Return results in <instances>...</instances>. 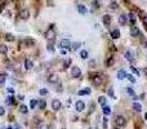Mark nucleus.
<instances>
[{"instance_id":"obj_1","label":"nucleus","mask_w":147,"mask_h":129,"mask_svg":"<svg viewBox=\"0 0 147 129\" xmlns=\"http://www.w3.org/2000/svg\"><path fill=\"white\" fill-rule=\"evenodd\" d=\"M115 124H116V127H118V128H122V127H125V124H127V120H125L124 116L119 115V116H116Z\"/></svg>"},{"instance_id":"obj_2","label":"nucleus","mask_w":147,"mask_h":129,"mask_svg":"<svg viewBox=\"0 0 147 129\" xmlns=\"http://www.w3.org/2000/svg\"><path fill=\"white\" fill-rule=\"evenodd\" d=\"M52 108L54 110V111H59V110L62 108V103L59 100H53L52 101Z\"/></svg>"},{"instance_id":"obj_3","label":"nucleus","mask_w":147,"mask_h":129,"mask_svg":"<svg viewBox=\"0 0 147 129\" xmlns=\"http://www.w3.org/2000/svg\"><path fill=\"white\" fill-rule=\"evenodd\" d=\"M45 36H47V39H49V40H54V37H56V32H54L53 26H50V27L48 29V31H47V34H45Z\"/></svg>"},{"instance_id":"obj_4","label":"nucleus","mask_w":147,"mask_h":129,"mask_svg":"<svg viewBox=\"0 0 147 129\" xmlns=\"http://www.w3.org/2000/svg\"><path fill=\"white\" fill-rule=\"evenodd\" d=\"M59 46H61L62 49H71V43H70V40L69 39H63V40H61V43H59Z\"/></svg>"},{"instance_id":"obj_5","label":"nucleus","mask_w":147,"mask_h":129,"mask_svg":"<svg viewBox=\"0 0 147 129\" xmlns=\"http://www.w3.org/2000/svg\"><path fill=\"white\" fill-rule=\"evenodd\" d=\"M80 75H81L80 67H78V66H74V67L71 68V76H72V78H79Z\"/></svg>"},{"instance_id":"obj_6","label":"nucleus","mask_w":147,"mask_h":129,"mask_svg":"<svg viewBox=\"0 0 147 129\" xmlns=\"http://www.w3.org/2000/svg\"><path fill=\"white\" fill-rule=\"evenodd\" d=\"M48 81H49L50 84H57V83H59L58 75H57V74H52V75H49V76H48Z\"/></svg>"},{"instance_id":"obj_7","label":"nucleus","mask_w":147,"mask_h":129,"mask_svg":"<svg viewBox=\"0 0 147 129\" xmlns=\"http://www.w3.org/2000/svg\"><path fill=\"white\" fill-rule=\"evenodd\" d=\"M130 35H132L133 37L139 36V29H138L137 26H134V25H133V26L130 27Z\"/></svg>"},{"instance_id":"obj_8","label":"nucleus","mask_w":147,"mask_h":129,"mask_svg":"<svg viewBox=\"0 0 147 129\" xmlns=\"http://www.w3.org/2000/svg\"><path fill=\"white\" fill-rule=\"evenodd\" d=\"M20 17L22 18V20H29V17H30V12L27 9H23V10H21V13H20Z\"/></svg>"},{"instance_id":"obj_9","label":"nucleus","mask_w":147,"mask_h":129,"mask_svg":"<svg viewBox=\"0 0 147 129\" xmlns=\"http://www.w3.org/2000/svg\"><path fill=\"white\" fill-rule=\"evenodd\" d=\"M75 107H76V111H83L84 107H85V103H84L83 101H78L76 105H75Z\"/></svg>"},{"instance_id":"obj_10","label":"nucleus","mask_w":147,"mask_h":129,"mask_svg":"<svg viewBox=\"0 0 147 129\" xmlns=\"http://www.w3.org/2000/svg\"><path fill=\"white\" fill-rule=\"evenodd\" d=\"M78 10H79V13H81V14H86V12H88V9L85 8V5H83V4L78 5Z\"/></svg>"},{"instance_id":"obj_11","label":"nucleus","mask_w":147,"mask_h":129,"mask_svg":"<svg viewBox=\"0 0 147 129\" xmlns=\"http://www.w3.org/2000/svg\"><path fill=\"white\" fill-rule=\"evenodd\" d=\"M32 67H34L32 61L31 59H26V61H24V68H26V70H31Z\"/></svg>"},{"instance_id":"obj_12","label":"nucleus","mask_w":147,"mask_h":129,"mask_svg":"<svg viewBox=\"0 0 147 129\" xmlns=\"http://www.w3.org/2000/svg\"><path fill=\"white\" fill-rule=\"evenodd\" d=\"M102 21H103V23H105L106 26H108V25H110V22H111V16L105 14V16H103V18H102Z\"/></svg>"},{"instance_id":"obj_13","label":"nucleus","mask_w":147,"mask_h":129,"mask_svg":"<svg viewBox=\"0 0 147 129\" xmlns=\"http://www.w3.org/2000/svg\"><path fill=\"white\" fill-rule=\"evenodd\" d=\"M127 75H128V74L125 72L124 70H120V71L118 72V79H119V80H122V79L127 78Z\"/></svg>"},{"instance_id":"obj_14","label":"nucleus","mask_w":147,"mask_h":129,"mask_svg":"<svg viewBox=\"0 0 147 129\" xmlns=\"http://www.w3.org/2000/svg\"><path fill=\"white\" fill-rule=\"evenodd\" d=\"M125 58H127L128 61H130V62H134V57H133V53H132V52H129V50L125 53Z\"/></svg>"},{"instance_id":"obj_15","label":"nucleus","mask_w":147,"mask_h":129,"mask_svg":"<svg viewBox=\"0 0 147 129\" xmlns=\"http://www.w3.org/2000/svg\"><path fill=\"white\" fill-rule=\"evenodd\" d=\"M79 96H85V94H90V89L89 88H85V89H81L78 92Z\"/></svg>"},{"instance_id":"obj_16","label":"nucleus","mask_w":147,"mask_h":129,"mask_svg":"<svg viewBox=\"0 0 147 129\" xmlns=\"http://www.w3.org/2000/svg\"><path fill=\"white\" fill-rule=\"evenodd\" d=\"M103 114H105L106 116H108V115L111 114V107H110V106H107V105L103 106Z\"/></svg>"},{"instance_id":"obj_17","label":"nucleus","mask_w":147,"mask_h":129,"mask_svg":"<svg viewBox=\"0 0 147 129\" xmlns=\"http://www.w3.org/2000/svg\"><path fill=\"white\" fill-rule=\"evenodd\" d=\"M111 36H112V39H119V37H120V31H119V30H114V31L111 32Z\"/></svg>"},{"instance_id":"obj_18","label":"nucleus","mask_w":147,"mask_h":129,"mask_svg":"<svg viewBox=\"0 0 147 129\" xmlns=\"http://www.w3.org/2000/svg\"><path fill=\"white\" fill-rule=\"evenodd\" d=\"M119 23H120V25H125V23H127V17H125L124 14L119 16Z\"/></svg>"},{"instance_id":"obj_19","label":"nucleus","mask_w":147,"mask_h":129,"mask_svg":"<svg viewBox=\"0 0 147 129\" xmlns=\"http://www.w3.org/2000/svg\"><path fill=\"white\" fill-rule=\"evenodd\" d=\"M27 111H29V108H27L26 105H21L20 106V112L21 114H27Z\"/></svg>"},{"instance_id":"obj_20","label":"nucleus","mask_w":147,"mask_h":129,"mask_svg":"<svg viewBox=\"0 0 147 129\" xmlns=\"http://www.w3.org/2000/svg\"><path fill=\"white\" fill-rule=\"evenodd\" d=\"M5 40L7 42H14V36L12 34H5Z\"/></svg>"},{"instance_id":"obj_21","label":"nucleus","mask_w":147,"mask_h":129,"mask_svg":"<svg viewBox=\"0 0 147 129\" xmlns=\"http://www.w3.org/2000/svg\"><path fill=\"white\" fill-rule=\"evenodd\" d=\"M98 103H99V105H102V106H105L106 105V97L101 96V97L98 98Z\"/></svg>"},{"instance_id":"obj_22","label":"nucleus","mask_w":147,"mask_h":129,"mask_svg":"<svg viewBox=\"0 0 147 129\" xmlns=\"http://www.w3.org/2000/svg\"><path fill=\"white\" fill-rule=\"evenodd\" d=\"M7 52H8V46L7 45H0V53L7 54Z\"/></svg>"},{"instance_id":"obj_23","label":"nucleus","mask_w":147,"mask_h":129,"mask_svg":"<svg viewBox=\"0 0 147 129\" xmlns=\"http://www.w3.org/2000/svg\"><path fill=\"white\" fill-rule=\"evenodd\" d=\"M133 108H134L135 111H142V106H141L139 103H137V102L133 103Z\"/></svg>"},{"instance_id":"obj_24","label":"nucleus","mask_w":147,"mask_h":129,"mask_svg":"<svg viewBox=\"0 0 147 129\" xmlns=\"http://www.w3.org/2000/svg\"><path fill=\"white\" fill-rule=\"evenodd\" d=\"M5 102H7L8 105H12V103L14 102V97H12V96H9V97H7V100H5Z\"/></svg>"},{"instance_id":"obj_25","label":"nucleus","mask_w":147,"mask_h":129,"mask_svg":"<svg viewBox=\"0 0 147 129\" xmlns=\"http://www.w3.org/2000/svg\"><path fill=\"white\" fill-rule=\"evenodd\" d=\"M80 57L83 59H86V58H88V52H86V50H81L80 52Z\"/></svg>"},{"instance_id":"obj_26","label":"nucleus","mask_w":147,"mask_h":129,"mask_svg":"<svg viewBox=\"0 0 147 129\" xmlns=\"http://www.w3.org/2000/svg\"><path fill=\"white\" fill-rule=\"evenodd\" d=\"M93 83L96 84V85H98V84H101V78H99L98 75H96V76L93 78Z\"/></svg>"},{"instance_id":"obj_27","label":"nucleus","mask_w":147,"mask_h":129,"mask_svg":"<svg viewBox=\"0 0 147 129\" xmlns=\"http://www.w3.org/2000/svg\"><path fill=\"white\" fill-rule=\"evenodd\" d=\"M7 80V75L5 74H0V84H4Z\"/></svg>"},{"instance_id":"obj_28","label":"nucleus","mask_w":147,"mask_h":129,"mask_svg":"<svg viewBox=\"0 0 147 129\" xmlns=\"http://www.w3.org/2000/svg\"><path fill=\"white\" fill-rule=\"evenodd\" d=\"M110 7H111V9L116 10V9H118V8H119V5H118V3H116V1H111Z\"/></svg>"},{"instance_id":"obj_29","label":"nucleus","mask_w":147,"mask_h":129,"mask_svg":"<svg viewBox=\"0 0 147 129\" xmlns=\"http://www.w3.org/2000/svg\"><path fill=\"white\" fill-rule=\"evenodd\" d=\"M37 103H39V102H37L36 100H31V102H30V107H31V108H35Z\"/></svg>"},{"instance_id":"obj_30","label":"nucleus","mask_w":147,"mask_h":129,"mask_svg":"<svg viewBox=\"0 0 147 129\" xmlns=\"http://www.w3.org/2000/svg\"><path fill=\"white\" fill-rule=\"evenodd\" d=\"M24 42H26V45H27V46H29V45H34V44H35V42H34L32 39H26Z\"/></svg>"},{"instance_id":"obj_31","label":"nucleus","mask_w":147,"mask_h":129,"mask_svg":"<svg viewBox=\"0 0 147 129\" xmlns=\"http://www.w3.org/2000/svg\"><path fill=\"white\" fill-rule=\"evenodd\" d=\"M71 58H69V59H66V61H65V63H63V66H65V68H67V67H69V66L70 65H71Z\"/></svg>"},{"instance_id":"obj_32","label":"nucleus","mask_w":147,"mask_h":129,"mask_svg":"<svg viewBox=\"0 0 147 129\" xmlns=\"http://www.w3.org/2000/svg\"><path fill=\"white\" fill-rule=\"evenodd\" d=\"M127 79L130 81V83H133V84L135 83V79H134V76H132V75H127Z\"/></svg>"},{"instance_id":"obj_33","label":"nucleus","mask_w":147,"mask_h":129,"mask_svg":"<svg viewBox=\"0 0 147 129\" xmlns=\"http://www.w3.org/2000/svg\"><path fill=\"white\" fill-rule=\"evenodd\" d=\"M37 105H39V108H45V101H39V103H37Z\"/></svg>"},{"instance_id":"obj_34","label":"nucleus","mask_w":147,"mask_h":129,"mask_svg":"<svg viewBox=\"0 0 147 129\" xmlns=\"http://www.w3.org/2000/svg\"><path fill=\"white\" fill-rule=\"evenodd\" d=\"M129 20H130V22H132L133 25L135 23V17H134V14H132V13H130V14H129Z\"/></svg>"},{"instance_id":"obj_35","label":"nucleus","mask_w":147,"mask_h":129,"mask_svg":"<svg viewBox=\"0 0 147 129\" xmlns=\"http://www.w3.org/2000/svg\"><path fill=\"white\" fill-rule=\"evenodd\" d=\"M127 92H128V94H130V96H133V97H134V90L132 89V88H127Z\"/></svg>"},{"instance_id":"obj_36","label":"nucleus","mask_w":147,"mask_h":129,"mask_svg":"<svg viewBox=\"0 0 147 129\" xmlns=\"http://www.w3.org/2000/svg\"><path fill=\"white\" fill-rule=\"evenodd\" d=\"M39 93H40V96H45V94H48V89H40Z\"/></svg>"},{"instance_id":"obj_37","label":"nucleus","mask_w":147,"mask_h":129,"mask_svg":"<svg viewBox=\"0 0 147 129\" xmlns=\"http://www.w3.org/2000/svg\"><path fill=\"white\" fill-rule=\"evenodd\" d=\"M142 21H143V25H145V26L147 27V14H146V16H143Z\"/></svg>"},{"instance_id":"obj_38","label":"nucleus","mask_w":147,"mask_h":129,"mask_svg":"<svg viewBox=\"0 0 147 129\" xmlns=\"http://www.w3.org/2000/svg\"><path fill=\"white\" fill-rule=\"evenodd\" d=\"M48 50H49V52H54V48H53V44H49V45H48Z\"/></svg>"},{"instance_id":"obj_39","label":"nucleus","mask_w":147,"mask_h":129,"mask_svg":"<svg viewBox=\"0 0 147 129\" xmlns=\"http://www.w3.org/2000/svg\"><path fill=\"white\" fill-rule=\"evenodd\" d=\"M79 46H80V43H75V44L72 45V49H78Z\"/></svg>"},{"instance_id":"obj_40","label":"nucleus","mask_w":147,"mask_h":129,"mask_svg":"<svg viewBox=\"0 0 147 129\" xmlns=\"http://www.w3.org/2000/svg\"><path fill=\"white\" fill-rule=\"evenodd\" d=\"M4 112H5L4 107H1V106H0V116H3V115H4Z\"/></svg>"},{"instance_id":"obj_41","label":"nucleus","mask_w":147,"mask_h":129,"mask_svg":"<svg viewBox=\"0 0 147 129\" xmlns=\"http://www.w3.org/2000/svg\"><path fill=\"white\" fill-rule=\"evenodd\" d=\"M108 94H110L111 97H114V89H112V88H110V89H108Z\"/></svg>"},{"instance_id":"obj_42","label":"nucleus","mask_w":147,"mask_h":129,"mask_svg":"<svg viewBox=\"0 0 147 129\" xmlns=\"http://www.w3.org/2000/svg\"><path fill=\"white\" fill-rule=\"evenodd\" d=\"M40 129H48V125L47 124H40Z\"/></svg>"},{"instance_id":"obj_43","label":"nucleus","mask_w":147,"mask_h":129,"mask_svg":"<svg viewBox=\"0 0 147 129\" xmlns=\"http://www.w3.org/2000/svg\"><path fill=\"white\" fill-rule=\"evenodd\" d=\"M130 68H132V71H133V72L135 74V75H139V72H138V71L135 70V67H130Z\"/></svg>"},{"instance_id":"obj_44","label":"nucleus","mask_w":147,"mask_h":129,"mask_svg":"<svg viewBox=\"0 0 147 129\" xmlns=\"http://www.w3.org/2000/svg\"><path fill=\"white\" fill-rule=\"evenodd\" d=\"M114 63V58H111V59H107V65H112Z\"/></svg>"},{"instance_id":"obj_45","label":"nucleus","mask_w":147,"mask_h":129,"mask_svg":"<svg viewBox=\"0 0 147 129\" xmlns=\"http://www.w3.org/2000/svg\"><path fill=\"white\" fill-rule=\"evenodd\" d=\"M14 129H22V128H21V125H16Z\"/></svg>"},{"instance_id":"obj_46","label":"nucleus","mask_w":147,"mask_h":129,"mask_svg":"<svg viewBox=\"0 0 147 129\" xmlns=\"http://www.w3.org/2000/svg\"><path fill=\"white\" fill-rule=\"evenodd\" d=\"M145 74H146V76H147V67H145Z\"/></svg>"},{"instance_id":"obj_47","label":"nucleus","mask_w":147,"mask_h":129,"mask_svg":"<svg viewBox=\"0 0 147 129\" xmlns=\"http://www.w3.org/2000/svg\"><path fill=\"white\" fill-rule=\"evenodd\" d=\"M145 119L147 120V112H146V114H145Z\"/></svg>"},{"instance_id":"obj_48","label":"nucleus","mask_w":147,"mask_h":129,"mask_svg":"<svg viewBox=\"0 0 147 129\" xmlns=\"http://www.w3.org/2000/svg\"><path fill=\"white\" fill-rule=\"evenodd\" d=\"M115 129H120V128H118V127H116V128H115Z\"/></svg>"}]
</instances>
